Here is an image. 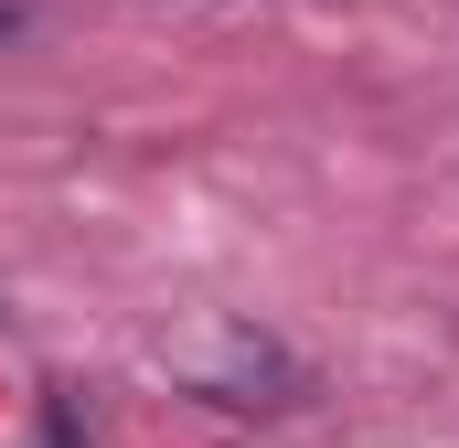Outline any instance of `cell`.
<instances>
[{"mask_svg":"<svg viewBox=\"0 0 459 448\" xmlns=\"http://www.w3.org/2000/svg\"><path fill=\"white\" fill-rule=\"evenodd\" d=\"M160 374H171L193 406H214V417H299V406L321 395V374L267 332V321H246V310H193V321H171V332H160Z\"/></svg>","mask_w":459,"mask_h":448,"instance_id":"obj_1","label":"cell"},{"mask_svg":"<svg viewBox=\"0 0 459 448\" xmlns=\"http://www.w3.org/2000/svg\"><path fill=\"white\" fill-rule=\"evenodd\" d=\"M43 448H86V438H75V406H65V395L43 406Z\"/></svg>","mask_w":459,"mask_h":448,"instance_id":"obj_2","label":"cell"},{"mask_svg":"<svg viewBox=\"0 0 459 448\" xmlns=\"http://www.w3.org/2000/svg\"><path fill=\"white\" fill-rule=\"evenodd\" d=\"M32 11H43V0H0V43H22V32H32Z\"/></svg>","mask_w":459,"mask_h":448,"instance_id":"obj_3","label":"cell"}]
</instances>
